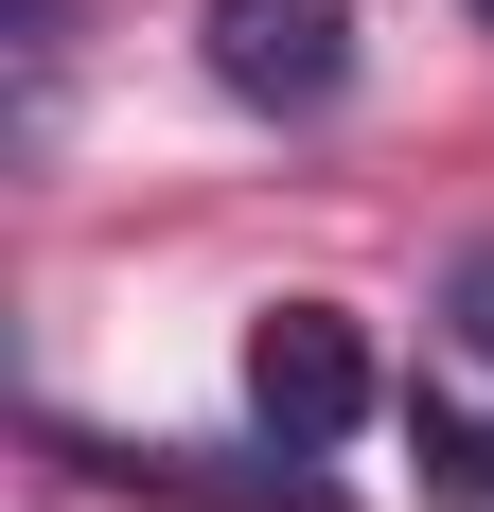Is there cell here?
Masks as SVG:
<instances>
[{"label": "cell", "instance_id": "6da1fadb", "mask_svg": "<svg viewBox=\"0 0 494 512\" xmlns=\"http://www.w3.org/2000/svg\"><path fill=\"white\" fill-rule=\"evenodd\" d=\"M247 407H265L283 460H336L353 424H371V336H353L336 301H265L247 318Z\"/></svg>", "mask_w": 494, "mask_h": 512}, {"label": "cell", "instance_id": "7a4b0ae2", "mask_svg": "<svg viewBox=\"0 0 494 512\" xmlns=\"http://www.w3.org/2000/svg\"><path fill=\"white\" fill-rule=\"evenodd\" d=\"M212 89L265 124H318L353 89V0H212Z\"/></svg>", "mask_w": 494, "mask_h": 512}, {"label": "cell", "instance_id": "3957f363", "mask_svg": "<svg viewBox=\"0 0 494 512\" xmlns=\"http://www.w3.org/2000/svg\"><path fill=\"white\" fill-rule=\"evenodd\" d=\"M142 495H195V512H336L318 477H230V460H195V442H159V460H124Z\"/></svg>", "mask_w": 494, "mask_h": 512}, {"label": "cell", "instance_id": "277c9868", "mask_svg": "<svg viewBox=\"0 0 494 512\" xmlns=\"http://www.w3.org/2000/svg\"><path fill=\"white\" fill-rule=\"evenodd\" d=\"M406 442H424V495H442V512H494V442L459 407H406Z\"/></svg>", "mask_w": 494, "mask_h": 512}, {"label": "cell", "instance_id": "5b68a950", "mask_svg": "<svg viewBox=\"0 0 494 512\" xmlns=\"http://www.w3.org/2000/svg\"><path fill=\"white\" fill-rule=\"evenodd\" d=\"M442 318H459V354L494 371V248H459V283H442Z\"/></svg>", "mask_w": 494, "mask_h": 512}, {"label": "cell", "instance_id": "8992f818", "mask_svg": "<svg viewBox=\"0 0 494 512\" xmlns=\"http://www.w3.org/2000/svg\"><path fill=\"white\" fill-rule=\"evenodd\" d=\"M477 18H494V0H477Z\"/></svg>", "mask_w": 494, "mask_h": 512}]
</instances>
